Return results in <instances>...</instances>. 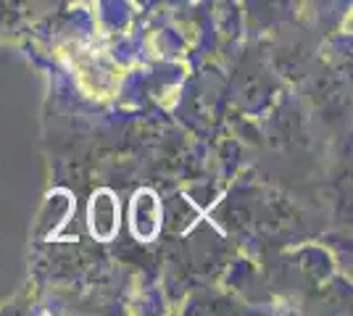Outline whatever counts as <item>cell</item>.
Listing matches in <instances>:
<instances>
[{"mask_svg":"<svg viewBox=\"0 0 353 316\" xmlns=\"http://www.w3.org/2000/svg\"><path fill=\"white\" fill-rule=\"evenodd\" d=\"M90 232L98 240H111L119 229V203L111 190H98L90 200Z\"/></svg>","mask_w":353,"mask_h":316,"instance_id":"cell-1","label":"cell"},{"mask_svg":"<svg viewBox=\"0 0 353 316\" xmlns=\"http://www.w3.org/2000/svg\"><path fill=\"white\" fill-rule=\"evenodd\" d=\"M161 227V206L150 190L137 193L132 200V232L140 240H153Z\"/></svg>","mask_w":353,"mask_h":316,"instance_id":"cell-2","label":"cell"}]
</instances>
